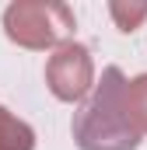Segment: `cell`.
Returning <instances> with one entry per match:
<instances>
[{"instance_id": "cell-1", "label": "cell", "mask_w": 147, "mask_h": 150, "mask_svg": "<svg viewBox=\"0 0 147 150\" xmlns=\"http://www.w3.org/2000/svg\"><path fill=\"white\" fill-rule=\"evenodd\" d=\"M77 150H137L140 129L126 112V77L119 67H105L95 87L77 105L70 122Z\"/></svg>"}, {"instance_id": "cell-2", "label": "cell", "mask_w": 147, "mask_h": 150, "mask_svg": "<svg viewBox=\"0 0 147 150\" xmlns=\"http://www.w3.org/2000/svg\"><path fill=\"white\" fill-rule=\"evenodd\" d=\"M77 18L63 0H14L4 7V35L21 49H56L70 42Z\"/></svg>"}, {"instance_id": "cell-3", "label": "cell", "mask_w": 147, "mask_h": 150, "mask_svg": "<svg viewBox=\"0 0 147 150\" xmlns=\"http://www.w3.org/2000/svg\"><path fill=\"white\" fill-rule=\"evenodd\" d=\"M46 87L53 91V98L81 105L88 98V91L95 87V59L88 52V45L81 42H63L49 52L46 59Z\"/></svg>"}, {"instance_id": "cell-4", "label": "cell", "mask_w": 147, "mask_h": 150, "mask_svg": "<svg viewBox=\"0 0 147 150\" xmlns=\"http://www.w3.org/2000/svg\"><path fill=\"white\" fill-rule=\"evenodd\" d=\"M0 150H35V129L0 105Z\"/></svg>"}, {"instance_id": "cell-5", "label": "cell", "mask_w": 147, "mask_h": 150, "mask_svg": "<svg viewBox=\"0 0 147 150\" xmlns=\"http://www.w3.org/2000/svg\"><path fill=\"white\" fill-rule=\"evenodd\" d=\"M126 112L144 136L147 133V74H137L133 80H126Z\"/></svg>"}, {"instance_id": "cell-6", "label": "cell", "mask_w": 147, "mask_h": 150, "mask_svg": "<svg viewBox=\"0 0 147 150\" xmlns=\"http://www.w3.org/2000/svg\"><path fill=\"white\" fill-rule=\"evenodd\" d=\"M109 14H112V21H116V28L119 32H137L140 25H144V18H147V0H112L109 4Z\"/></svg>"}]
</instances>
